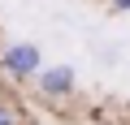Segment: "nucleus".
<instances>
[{"mask_svg": "<svg viewBox=\"0 0 130 125\" xmlns=\"http://www.w3.org/2000/svg\"><path fill=\"white\" fill-rule=\"evenodd\" d=\"M39 69H43L39 43L18 39V43H5V47H0V78H9V82H35Z\"/></svg>", "mask_w": 130, "mask_h": 125, "instance_id": "obj_1", "label": "nucleus"}, {"mask_svg": "<svg viewBox=\"0 0 130 125\" xmlns=\"http://www.w3.org/2000/svg\"><path fill=\"white\" fill-rule=\"evenodd\" d=\"M35 91L48 99V104H65V99H74L78 91V73L70 60H56V65H43L39 78H35Z\"/></svg>", "mask_w": 130, "mask_h": 125, "instance_id": "obj_2", "label": "nucleus"}, {"mask_svg": "<svg viewBox=\"0 0 130 125\" xmlns=\"http://www.w3.org/2000/svg\"><path fill=\"white\" fill-rule=\"evenodd\" d=\"M26 121V112L18 108V99H5L0 95V125H22Z\"/></svg>", "mask_w": 130, "mask_h": 125, "instance_id": "obj_3", "label": "nucleus"}, {"mask_svg": "<svg viewBox=\"0 0 130 125\" xmlns=\"http://www.w3.org/2000/svg\"><path fill=\"white\" fill-rule=\"evenodd\" d=\"M108 13H130V0H104Z\"/></svg>", "mask_w": 130, "mask_h": 125, "instance_id": "obj_4", "label": "nucleus"}]
</instances>
